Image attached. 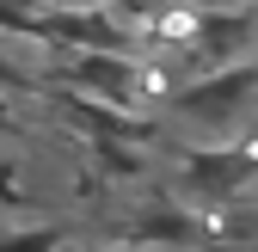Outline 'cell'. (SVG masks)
Returning <instances> with one entry per match:
<instances>
[{"label":"cell","instance_id":"cell-1","mask_svg":"<svg viewBox=\"0 0 258 252\" xmlns=\"http://www.w3.org/2000/svg\"><path fill=\"white\" fill-rule=\"evenodd\" d=\"M166 111L178 123H190L197 136H209V142H240V130L258 117V55L234 61V68H215V74L178 80Z\"/></svg>","mask_w":258,"mask_h":252},{"label":"cell","instance_id":"cell-2","mask_svg":"<svg viewBox=\"0 0 258 252\" xmlns=\"http://www.w3.org/2000/svg\"><path fill=\"white\" fill-rule=\"evenodd\" d=\"M258 178V148L252 142H197L178 160V197L184 203H234Z\"/></svg>","mask_w":258,"mask_h":252},{"label":"cell","instance_id":"cell-3","mask_svg":"<svg viewBox=\"0 0 258 252\" xmlns=\"http://www.w3.org/2000/svg\"><path fill=\"white\" fill-rule=\"evenodd\" d=\"M61 80H68L80 99H99V105H142V61L136 55H74L61 61Z\"/></svg>","mask_w":258,"mask_h":252},{"label":"cell","instance_id":"cell-4","mask_svg":"<svg viewBox=\"0 0 258 252\" xmlns=\"http://www.w3.org/2000/svg\"><path fill=\"white\" fill-rule=\"evenodd\" d=\"M61 240H68L61 228H13L7 234V252H55Z\"/></svg>","mask_w":258,"mask_h":252},{"label":"cell","instance_id":"cell-5","mask_svg":"<svg viewBox=\"0 0 258 252\" xmlns=\"http://www.w3.org/2000/svg\"><path fill=\"white\" fill-rule=\"evenodd\" d=\"M68 252H184V246H148V240H117V246H68Z\"/></svg>","mask_w":258,"mask_h":252}]
</instances>
